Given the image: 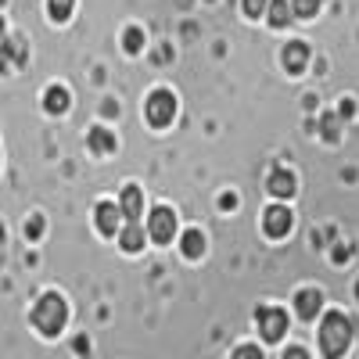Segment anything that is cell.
I'll return each instance as SVG.
<instances>
[{
  "instance_id": "6da1fadb",
  "label": "cell",
  "mask_w": 359,
  "mask_h": 359,
  "mask_svg": "<svg viewBox=\"0 0 359 359\" xmlns=\"http://www.w3.org/2000/svg\"><path fill=\"white\" fill-rule=\"evenodd\" d=\"M348 341H352V323L341 316V313H327L323 323H320V348L327 359H341L348 352Z\"/></svg>"
},
{
  "instance_id": "7a4b0ae2",
  "label": "cell",
  "mask_w": 359,
  "mask_h": 359,
  "mask_svg": "<svg viewBox=\"0 0 359 359\" xmlns=\"http://www.w3.org/2000/svg\"><path fill=\"white\" fill-rule=\"evenodd\" d=\"M69 320V309H65V298L62 294H43L36 309H33V323H36V331L40 334H62V327Z\"/></svg>"
},
{
  "instance_id": "3957f363",
  "label": "cell",
  "mask_w": 359,
  "mask_h": 359,
  "mask_svg": "<svg viewBox=\"0 0 359 359\" xmlns=\"http://www.w3.org/2000/svg\"><path fill=\"white\" fill-rule=\"evenodd\" d=\"M172 115H176V97L169 90H155V94L147 97V123L162 130V126L172 123Z\"/></svg>"
},
{
  "instance_id": "277c9868",
  "label": "cell",
  "mask_w": 359,
  "mask_h": 359,
  "mask_svg": "<svg viewBox=\"0 0 359 359\" xmlns=\"http://www.w3.org/2000/svg\"><path fill=\"white\" fill-rule=\"evenodd\" d=\"M147 233H151V241L169 245V241H172V233H176V216H172V208L158 205L155 212L147 216Z\"/></svg>"
},
{
  "instance_id": "5b68a950",
  "label": "cell",
  "mask_w": 359,
  "mask_h": 359,
  "mask_svg": "<svg viewBox=\"0 0 359 359\" xmlns=\"http://www.w3.org/2000/svg\"><path fill=\"white\" fill-rule=\"evenodd\" d=\"M259 331H262V338L266 341H280L284 338V331H287V313L284 309H273V306H266V309H259Z\"/></svg>"
},
{
  "instance_id": "8992f818",
  "label": "cell",
  "mask_w": 359,
  "mask_h": 359,
  "mask_svg": "<svg viewBox=\"0 0 359 359\" xmlns=\"http://www.w3.org/2000/svg\"><path fill=\"white\" fill-rule=\"evenodd\" d=\"M291 212L284 205H273V208H266V216H262V226H266V233L269 237H287L291 233Z\"/></svg>"
},
{
  "instance_id": "52a82bcc",
  "label": "cell",
  "mask_w": 359,
  "mask_h": 359,
  "mask_svg": "<svg viewBox=\"0 0 359 359\" xmlns=\"http://www.w3.org/2000/svg\"><path fill=\"white\" fill-rule=\"evenodd\" d=\"M320 306H323V294H320L316 287L298 291V298H294V309H298V316H302V320H316Z\"/></svg>"
},
{
  "instance_id": "ba28073f",
  "label": "cell",
  "mask_w": 359,
  "mask_h": 359,
  "mask_svg": "<svg viewBox=\"0 0 359 359\" xmlns=\"http://www.w3.org/2000/svg\"><path fill=\"white\" fill-rule=\"evenodd\" d=\"M118 212H123L126 219H133V223L140 219V212H144V194H140V187L130 184V187L123 191V205H118Z\"/></svg>"
},
{
  "instance_id": "9c48e42d",
  "label": "cell",
  "mask_w": 359,
  "mask_h": 359,
  "mask_svg": "<svg viewBox=\"0 0 359 359\" xmlns=\"http://www.w3.org/2000/svg\"><path fill=\"white\" fill-rule=\"evenodd\" d=\"M306 62H309V47H306V43L294 40V43L284 47V69H287V72H302Z\"/></svg>"
},
{
  "instance_id": "30bf717a",
  "label": "cell",
  "mask_w": 359,
  "mask_h": 359,
  "mask_svg": "<svg viewBox=\"0 0 359 359\" xmlns=\"http://www.w3.org/2000/svg\"><path fill=\"white\" fill-rule=\"evenodd\" d=\"M269 194L273 198H291L294 194V176L287 169H273L269 172Z\"/></svg>"
},
{
  "instance_id": "8fae6325",
  "label": "cell",
  "mask_w": 359,
  "mask_h": 359,
  "mask_svg": "<svg viewBox=\"0 0 359 359\" xmlns=\"http://www.w3.org/2000/svg\"><path fill=\"white\" fill-rule=\"evenodd\" d=\"M118 219H123V212L111 205V201H104V205H97V230L104 233V237H111L115 230H118Z\"/></svg>"
},
{
  "instance_id": "7c38bea8",
  "label": "cell",
  "mask_w": 359,
  "mask_h": 359,
  "mask_svg": "<svg viewBox=\"0 0 359 359\" xmlns=\"http://www.w3.org/2000/svg\"><path fill=\"white\" fill-rule=\"evenodd\" d=\"M43 104H47L50 115L69 111V90H65V86H50V90H47V97H43Z\"/></svg>"
},
{
  "instance_id": "4fadbf2b",
  "label": "cell",
  "mask_w": 359,
  "mask_h": 359,
  "mask_svg": "<svg viewBox=\"0 0 359 359\" xmlns=\"http://www.w3.org/2000/svg\"><path fill=\"white\" fill-rule=\"evenodd\" d=\"M266 15H269V25L284 29V25L291 22V4H287V0H269V4H266Z\"/></svg>"
},
{
  "instance_id": "5bb4252c",
  "label": "cell",
  "mask_w": 359,
  "mask_h": 359,
  "mask_svg": "<svg viewBox=\"0 0 359 359\" xmlns=\"http://www.w3.org/2000/svg\"><path fill=\"white\" fill-rule=\"evenodd\" d=\"M118 245H123L126 252H140V248H144V230H140V223H130L126 230H118Z\"/></svg>"
},
{
  "instance_id": "9a60e30c",
  "label": "cell",
  "mask_w": 359,
  "mask_h": 359,
  "mask_svg": "<svg viewBox=\"0 0 359 359\" xmlns=\"http://www.w3.org/2000/svg\"><path fill=\"white\" fill-rule=\"evenodd\" d=\"M86 140H90V147H94L97 155H108V151H115V137H111L108 130H101V126H97V130H90V137H86Z\"/></svg>"
},
{
  "instance_id": "2e32d148",
  "label": "cell",
  "mask_w": 359,
  "mask_h": 359,
  "mask_svg": "<svg viewBox=\"0 0 359 359\" xmlns=\"http://www.w3.org/2000/svg\"><path fill=\"white\" fill-rule=\"evenodd\" d=\"M180 248H184L187 259H198V255L205 252V237H201V230H187V233H184V241H180Z\"/></svg>"
},
{
  "instance_id": "e0dca14e",
  "label": "cell",
  "mask_w": 359,
  "mask_h": 359,
  "mask_svg": "<svg viewBox=\"0 0 359 359\" xmlns=\"http://www.w3.org/2000/svg\"><path fill=\"white\" fill-rule=\"evenodd\" d=\"M72 4H76V0H47V11H50L54 22H65L72 15Z\"/></svg>"
},
{
  "instance_id": "ac0fdd59",
  "label": "cell",
  "mask_w": 359,
  "mask_h": 359,
  "mask_svg": "<svg viewBox=\"0 0 359 359\" xmlns=\"http://www.w3.org/2000/svg\"><path fill=\"white\" fill-rule=\"evenodd\" d=\"M320 11V0H291V15L298 18H313Z\"/></svg>"
},
{
  "instance_id": "d6986e66",
  "label": "cell",
  "mask_w": 359,
  "mask_h": 359,
  "mask_svg": "<svg viewBox=\"0 0 359 359\" xmlns=\"http://www.w3.org/2000/svg\"><path fill=\"white\" fill-rule=\"evenodd\" d=\"M123 43H126V50H130V54H140V47H144V33H140V29H126Z\"/></svg>"
},
{
  "instance_id": "ffe728a7",
  "label": "cell",
  "mask_w": 359,
  "mask_h": 359,
  "mask_svg": "<svg viewBox=\"0 0 359 359\" xmlns=\"http://www.w3.org/2000/svg\"><path fill=\"white\" fill-rule=\"evenodd\" d=\"M266 4H269V0H245V15L259 18V15H266Z\"/></svg>"
},
{
  "instance_id": "44dd1931",
  "label": "cell",
  "mask_w": 359,
  "mask_h": 359,
  "mask_svg": "<svg viewBox=\"0 0 359 359\" xmlns=\"http://www.w3.org/2000/svg\"><path fill=\"white\" fill-rule=\"evenodd\" d=\"M230 359H262V352H259L255 345H241V348H237Z\"/></svg>"
},
{
  "instance_id": "7402d4cb",
  "label": "cell",
  "mask_w": 359,
  "mask_h": 359,
  "mask_svg": "<svg viewBox=\"0 0 359 359\" xmlns=\"http://www.w3.org/2000/svg\"><path fill=\"white\" fill-rule=\"evenodd\" d=\"M25 233H29V237H40V233H43V219H29Z\"/></svg>"
},
{
  "instance_id": "603a6c76",
  "label": "cell",
  "mask_w": 359,
  "mask_h": 359,
  "mask_svg": "<svg viewBox=\"0 0 359 359\" xmlns=\"http://www.w3.org/2000/svg\"><path fill=\"white\" fill-rule=\"evenodd\" d=\"M323 133H327V140L338 137V123H334V118H323Z\"/></svg>"
},
{
  "instance_id": "cb8c5ba5",
  "label": "cell",
  "mask_w": 359,
  "mask_h": 359,
  "mask_svg": "<svg viewBox=\"0 0 359 359\" xmlns=\"http://www.w3.org/2000/svg\"><path fill=\"white\" fill-rule=\"evenodd\" d=\"M284 359H309V352H306V348H287Z\"/></svg>"
},
{
  "instance_id": "d4e9b609",
  "label": "cell",
  "mask_w": 359,
  "mask_h": 359,
  "mask_svg": "<svg viewBox=\"0 0 359 359\" xmlns=\"http://www.w3.org/2000/svg\"><path fill=\"white\" fill-rule=\"evenodd\" d=\"M0 36H4V22H0Z\"/></svg>"
},
{
  "instance_id": "484cf974",
  "label": "cell",
  "mask_w": 359,
  "mask_h": 359,
  "mask_svg": "<svg viewBox=\"0 0 359 359\" xmlns=\"http://www.w3.org/2000/svg\"><path fill=\"white\" fill-rule=\"evenodd\" d=\"M0 4H4V0H0Z\"/></svg>"
}]
</instances>
